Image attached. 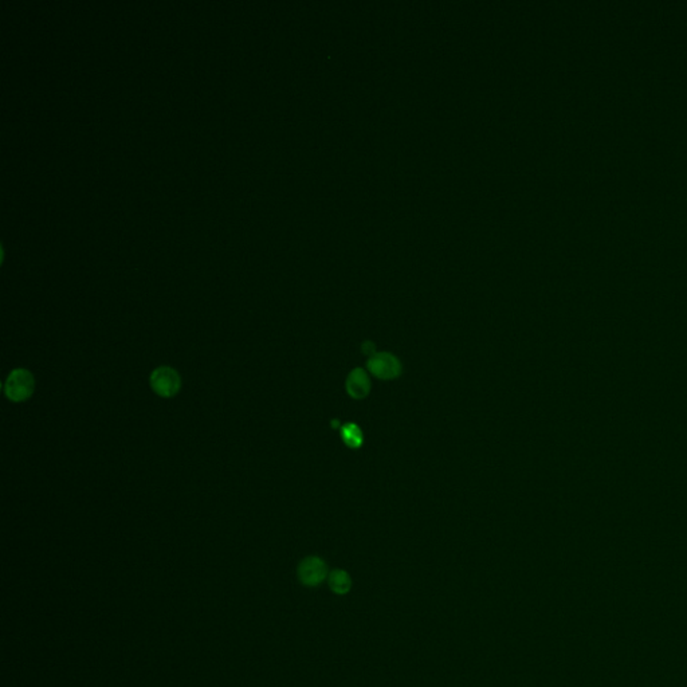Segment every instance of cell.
Instances as JSON below:
<instances>
[{
  "label": "cell",
  "instance_id": "cell-1",
  "mask_svg": "<svg viewBox=\"0 0 687 687\" xmlns=\"http://www.w3.org/2000/svg\"><path fill=\"white\" fill-rule=\"evenodd\" d=\"M34 388L35 380L33 373L24 368H17L6 379L4 393L11 402L21 403L31 398Z\"/></svg>",
  "mask_w": 687,
  "mask_h": 687
},
{
  "label": "cell",
  "instance_id": "cell-2",
  "mask_svg": "<svg viewBox=\"0 0 687 687\" xmlns=\"http://www.w3.org/2000/svg\"><path fill=\"white\" fill-rule=\"evenodd\" d=\"M149 382L153 392L165 399L176 396L182 388L180 375L176 372V369L167 365L156 368L152 372Z\"/></svg>",
  "mask_w": 687,
  "mask_h": 687
},
{
  "label": "cell",
  "instance_id": "cell-3",
  "mask_svg": "<svg viewBox=\"0 0 687 687\" xmlns=\"http://www.w3.org/2000/svg\"><path fill=\"white\" fill-rule=\"evenodd\" d=\"M368 371L378 379L382 380H393L400 376L402 373V364L398 360L396 356L388 352H380L375 353L373 356L369 357L368 363Z\"/></svg>",
  "mask_w": 687,
  "mask_h": 687
},
{
  "label": "cell",
  "instance_id": "cell-4",
  "mask_svg": "<svg viewBox=\"0 0 687 687\" xmlns=\"http://www.w3.org/2000/svg\"><path fill=\"white\" fill-rule=\"evenodd\" d=\"M297 575L303 586H317L323 584L328 575V566L321 557L309 556L300 563Z\"/></svg>",
  "mask_w": 687,
  "mask_h": 687
},
{
  "label": "cell",
  "instance_id": "cell-5",
  "mask_svg": "<svg viewBox=\"0 0 687 687\" xmlns=\"http://www.w3.org/2000/svg\"><path fill=\"white\" fill-rule=\"evenodd\" d=\"M346 392L353 399H364L371 391V380L364 369H353L346 379Z\"/></svg>",
  "mask_w": 687,
  "mask_h": 687
},
{
  "label": "cell",
  "instance_id": "cell-6",
  "mask_svg": "<svg viewBox=\"0 0 687 687\" xmlns=\"http://www.w3.org/2000/svg\"><path fill=\"white\" fill-rule=\"evenodd\" d=\"M328 583L336 595H346L352 588L350 576L343 569L332 570L328 576Z\"/></svg>",
  "mask_w": 687,
  "mask_h": 687
},
{
  "label": "cell",
  "instance_id": "cell-7",
  "mask_svg": "<svg viewBox=\"0 0 687 687\" xmlns=\"http://www.w3.org/2000/svg\"><path fill=\"white\" fill-rule=\"evenodd\" d=\"M344 443L350 448H359L363 446V431L356 423H348L341 428Z\"/></svg>",
  "mask_w": 687,
  "mask_h": 687
}]
</instances>
